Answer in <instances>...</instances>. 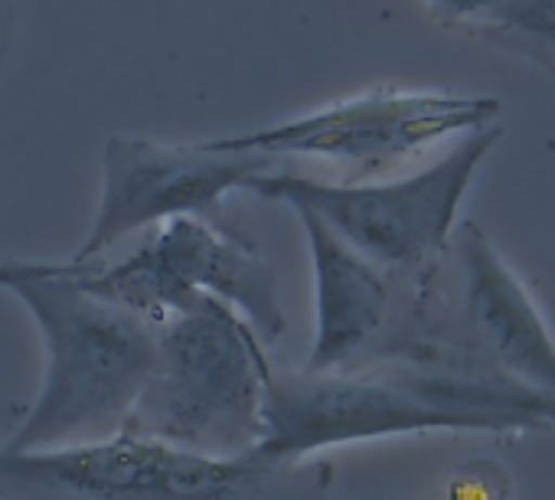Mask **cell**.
I'll return each mask as SVG.
<instances>
[{
    "instance_id": "obj_6",
    "label": "cell",
    "mask_w": 555,
    "mask_h": 500,
    "mask_svg": "<svg viewBox=\"0 0 555 500\" xmlns=\"http://www.w3.org/2000/svg\"><path fill=\"white\" fill-rule=\"evenodd\" d=\"M82 285L151 321H164L199 298L229 305L261 344L285 334L278 272L235 226L173 216L151 226L147 239L121 262H95Z\"/></svg>"
},
{
    "instance_id": "obj_8",
    "label": "cell",
    "mask_w": 555,
    "mask_h": 500,
    "mask_svg": "<svg viewBox=\"0 0 555 500\" xmlns=\"http://www.w3.org/2000/svg\"><path fill=\"white\" fill-rule=\"evenodd\" d=\"M274 157L258 151H219L209 141H157L141 134H115L102 151V190L92 232L73 256L99 262L121 239L173 216H196L216 226L225 219V196L245 190Z\"/></svg>"
},
{
    "instance_id": "obj_1",
    "label": "cell",
    "mask_w": 555,
    "mask_h": 500,
    "mask_svg": "<svg viewBox=\"0 0 555 500\" xmlns=\"http://www.w3.org/2000/svg\"><path fill=\"white\" fill-rule=\"evenodd\" d=\"M555 399L496 373L422 363H366L353 370H271L264 438L271 458H318L360 441L425 432H545Z\"/></svg>"
},
{
    "instance_id": "obj_11",
    "label": "cell",
    "mask_w": 555,
    "mask_h": 500,
    "mask_svg": "<svg viewBox=\"0 0 555 500\" xmlns=\"http://www.w3.org/2000/svg\"><path fill=\"white\" fill-rule=\"evenodd\" d=\"M487 34L509 40L542 63H555V0H506Z\"/></svg>"
},
{
    "instance_id": "obj_13",
    "label": "cell",
    "mask_w": 555,
    "mask_h": 500,
    "mask_svg": "<svg viewBox=\"0 0 555 500\" xmlns=\"http://www.w3.org/2000/svg\"><path fill=\"white\" fill-rule=\"evenodd\" d=\"M431 17H438L444 27H470V30H490L506 0H428Z\"/></svg>"
},
{
    "instance_id": "obj_12",
    "label": "cell",
    "mask_w": 555,
    "mask_h": 500,
    "mask_svg": "<svg viewBox=\"0 0 555 500\" xmlns=\"http://www.w3.org/2000/svg\"><path fill=\"white\" fill-rule=\"evenodd\" d=\"M509 474L496 461H467L451 474L448 500H509Z\"/></svg>"
},
{
    "instance_id": "obj_14",
    "label": "cell",
    "mask_w": 555,
    "mask_h": 500,
    "mask_svg": "<svg viewBox=\"0 0 555 500\" xmlns=\"http://www.w3.org/2000/svg\"><path fill=\"white\" fill-rule=\"evenodd\" d=\"M14 34H17V0H0V76H4Z\"/></svg>"
},
{
    "instance_id": "obj_9",
    "label": "cell",
    "mask_w": 555,
    "mask_h": 500,
    "mask_svg": "<svg viewBox=\"0 0 555 500\" xmlns=\"http://www.w3.org/2000/svg\"><path fill=\"white\" fill-rule=\"evenodd\" d=\"M457 269V308L448 321L461 331L467 354H480L487 370L555 399V337L477 222H457L451 235Z\"/></svg>"
},
{
    "instance_id": "obj_15",
    "label": "cell",
    "mask_w": 555,
    "mask_h": 500,
    "mask_svg": "<svg viewBox=\"0 0 555 500\" xmlns=\"http://www.w3.org/2000/svg\"><path fill=\"white\" fill-rule=\"evenodd\" d=\"M50 266L53 262H47V259H0V289H11L17 279L34 275V272H43Z\"/></svg>"
},
{
    "instance_id": "obj_2",
    "label": "cell",
    "mask_w": 555,
    "mask_h": 500,
    "mask_svg": "<svg viewBox=\"0 0 555 500\" xmlns=\"http://www.w3.org/2000/svg\"><path fill=\"white\" fill-rule=\"evenodd\" d=\"M95 262H53L11 292L43 337V386L8 451H60L121 435L157 363V321L82 285Z\"/></svg>"
},
{
    "instance_id": "obj_3",
    "label": "cell",
    "mask_w": 555,
    "mask_h": 500,
    "mask_svg": "<svg viewBox=\"0 0 555 500\" xmlns=\"http://www.w3.org/2000/svg\"><path fill=\"white\" fill-rule=\"evenodd\" d=\"M324 458L203 454L115 435L60 451L0 448V500H331Z\"/></svg>"
},
{
    "instance_id": "obj_4",
    "label": "cell",
    "mask_w": 555,
    "mask_h": 500,
    "mask_svg": "<svg viewBox=\"0 0 555 500\" xmlns=\"http://www.w3.org/2000/svg\"><path fill=\"white\" fill-rule=\"evenodd\" d=\"M264 344L216 298L157 321V363L121 435L203 454H245L264 438Z\"/></svg>"
},
{
    "instance_id": "obj_10",
    "label": "cell",
    "mask_w": 555,
    "mask_h": 500,
    "mask_svg": "<svg viewBox=\"0 0 555 500\" xmlns=\"http://www.w3.org/2000/svg\"><path fill=\"white\" fill-rule=\"evenodd\" d=\"M308 235L318 321L305 373H331L376 363L399 321L409 275H392L360 256L321 216L295 209Z\"/></svg>"
},
{
    "instance_id": "obj_5",
    "label": "cell",
    "mask_w": 555,
    "mask_h": 500,
    "mask_svg": "<svg viewBox=\"0 0 555 500\" xmlns=\"http://www.w3.org/2000/svg\"><path fill=\"white\" fill-rule=\"evenodd\" d=\"M496 141V125L474 128L431 167L392 180L327 183L292 170H261L245 190L292 209H311L392 275H422L448 256L464 193Z\"/></svg>"
},
{
    "instance_id": "obj_7",
    "label": "cell",
    "mask_w": 555,
    "mask_h": 500,
    "mask_svg": "<svg viewBox=\"0 0 555 500\" xmlns=\"http://www.w3.org/2000/svg\"><path fill=\"white\" fill-rule=\"evenodd\" d=\"M500 102L490 95L370 89L318 112L232 138H209L219 151H258L268 157H321L350 170V180H376L425 148L493 125Z\"/></svg>"
}]
</instances>
